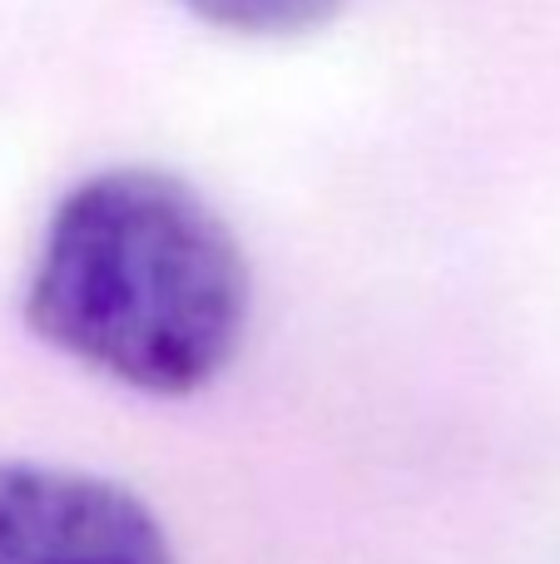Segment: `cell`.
Wrapping results in <instances>:
<instances>
[{"instance_id": "6da1fadb", "label": "cell", "mask_w": 560, "mask_h": 564, "mask_svg": "<svg viewBox=\"0 0 560 564\" xmlns=\"http://www.w3.org/2000/svg\"><path fill=\"white\" fill-rule=\"evenodd\" d=\"M25 322L45 347L129 391L194 397L238 357L248 258L179 174L105 169L50 214Z\"/></svg>"}, {"instance_id": "7a4b0ae2", "label": "cell", "mask_w": 560, "mask_h": 564, "mask_svg": "<svg viewBox=\"0 0 560 564\" xmlns=\"http://www.w3.org/2000/svg\"><path fill=\"white\" fill-rule=\"evenodd\" d=\"M0 564H174V550L119 480L0 460Z\"/></svg>"}, {"instance_id": "3957f363", "label": "cell", "mask_w": 560, "mask_h": 564, "mask_svg": "<svg viewBox=\"0 0 560 564\" xmlns=\"http://www.w3.org/2000/svg\"><path fill=\"white\" fill-rule=\"evenodd\" d=\"M204 25L244 40H288L327 25L347 0H184Z\"/></svg>"}]
</instances>
